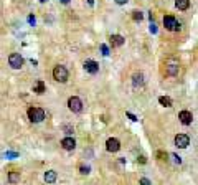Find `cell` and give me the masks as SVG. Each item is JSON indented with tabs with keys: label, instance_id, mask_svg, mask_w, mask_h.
Returning a JSON list of instances; mask_svg holds the SVG:
<instances>
[{
	"label": "cell",
	"instance_id": "d6986e66",
	"mask_svg": "<svg viewBox=\"0 0 198 185\" xmlns=\"http://www.w3.org/2000/svg\"><path fill=\"white\" fill-rule=\"evenodd\" d=\"M155 157L159 159V160H162V162H167V160H168V154L165 152V150H157V152H155Z\"/></svg>",
	"mask_w": 198,
	"mask_h": 185
},
{
	"label": "cell",
	"instance_id": "cb8c5ba5",
	"mask_svg": "<svg viewBox=\"0 0 198 185\" xmlns=\"http://www.w3.org/2000/svg\"><path fill=\"white\" fill-rule=\"evenodd\" d=\"M5 157H7V159H13V157H18V154H17V152H5Z\"/></svg>",
	"mask_w": 198,
	"mask_h": 185
},
{
	"label": "cell",
	"instance_id": "f1b7e54d",
	"mask_svg": "<svg viewBox=\"0 0 198 185\" xmlns=\"http://www.w3.org/2000/svg\"><path fill=\"white\" fill-rule=\"evenodd\" d=\"M28 23H30V25H35V23H37V20H35V17H33V15L28 17Z\"/></svg>",
	"mask_w": 198,
	"mask_h": 185
},
{
	"label": "cell",
	"instance_id": "7c38bea8",
	"mask_svg": "<svg viewBox=\"0 0 198 185\" xmlns=\"http://www.w3.org/2000/svg\"><path fill=\"white\" fill-rule=\"evenodd\" d=\"M32 89H33V92H37V94H43V92L46 91V84L43 83L42 79H37L33 83V88Z\"/></svg>",
	"mask_w": 198,
	"mask_h": 185
},
{
	"label": "cell",
	"instance_id": "30bf717a",
	"mask_svg": "<svg viewBox=\"0 0 198 185\" xmlns=\"http://www.w3.org/2000/svg\"><path fill=\"white\" fill-rule=\"evenodd\" d=\"M109 42H111V45H112V46L119 48V46H122V45L126 43V40H124V37H121V35H111Z\"/></svg>",
	"mask_w": 198,
	"mask_h": 185
},
{
	"label": "cell",
	"instance_id": "ffe728a7",
	"mask_svg": "<svg viewBox=\"0 0 198 185\" xmlns=\"http://www.w3.org/2000/svg\"><path fill=\"white\" fill-rule=\"evenodd\" d=\"M132 18H134V22H142L144 20V13L141 10H134L132 12Z\"/></svg>",
	"mask_w": 198,
	"mask_h": 185
},
{
	"label": "cell",
	"instance_id": "d6a6232c",
	"mask_svg": "<svg viewBox=\"0 0 198 185\" xmlns=\"http://www.w3.org/2000/svg\"><path fill=\"white\" fill-rule=\"evenodd\" d=\"M86 2H88L89 5H94V0H86Z\"/></svg>",
	"mask_w": 198,
	"mask_h": 185
},
{
	"label": "cell",
	"instance_id": "7402d4cb",
	"mask_svg": "<svg viewBox=\"0 0 198 185\" xmlns=\"http://www.w3.org/2000/svg\"><path fill=\"white\" fill-rule=\"evenodd\" d=\"M101 51H102V55L104 56H109V48H107V45H101Z\"/></svg>",
	"mask_w": 198,
	"mask_h": 185
},
{
	"label": "cell",
	"instance_id": "83f0119b",
	"mask_svg": "<svg viewBox=\"0 0 198 185\" xmlns=\"http://www.w3.org/2000/svg\"><path fill=\"white\" fill-rule=\"evenodd\" d=\"M137 160L141 162V164H147V157H145V155H141V157H139Z\"/></svg>",
	"mask_w": 198,
	"mask_h": 185
},
{
	"label": "cell",
	"instance_id": "d4e9b609",
	"mask_svg": "<svg viewBox=\"0 0 198 185\" xmlns=\"http://www.w3.org/2000/svg\"><path fill=\"white\" fill-rule=\"evenodd\" d=\"M172 159L175 160V164H182V157H178L177 154H172Z\"/></svg>",
	"mask_w": 198,
	"mask_h": 185
},
{
	"label": "cell",
	"instance_id": "8fae6325",
	"mask_svg": "<svg viewBox=\"0 0 198 185\" xmlns=\"http://www.w3.org/2000/svg\"><path fill=\"white\" fill-rule=\"evenodd\" d=\"M61 146H63L65 150H73L74 147H76V141H74L73 137H65L61 141Z\"/></svg>",
	"mask_w": 198,
	"mask_h": 185
},
{
	"label": "cell",
	"instance_id": "4dcf8cb0",
	"mask_svg": "<svg viewBox=\"0 0 198 185\" xmlns=\"http://www.w3.org/2000/svg\"><path fill=\"white\" fill-rule=\"evenodd\" d=\"M65 131H66V134H71V132H73V127H69V126H65Z\"/></svg>",
	"mask_w": 198,
	"mask_h": 185
},
{
	"label": "cell",
	"instance_id": "6da1fadb",
	"mask_svg": "<svg viewBox=\"0 0 198 185\" xmlns=\"http://www.w3.org/2000/svg\"><path fill=\"white\" fill-rule=\"evenodd\" d=\"M28 119L32 121V122H42V121L45 119V111L42 108H37V106H32V108H28Z\"/></svg>",
	"mask_w": 198,
	"mask_h": 185
},
{
	"label": "cell",
	"instance_id": "5b68a950",
	"mask_svg": "<svg viewBox=\"0 0 198 185\" xmlns=\"http://www.w3.org/2000/svg\"><path fill=\"white\" fill-rule=\"evenodd\" d=\"M190 144V137L187 134H177L175 136V146L178 149H187Z\"/></svg>",
	"mask_w": 198,
	"mask_h": 185
},
{
	"label": "cell",
	"instance_id": "9a60e30c",
	"mask_svg": "<svg viewBox=\"0 0 198 185\" xmlns=\"http://www.w3.org/2000/svg\"><path fill=\"white\" fill-rule=\"evenodd\" d=\"M175 7L178 8V10H188V7H190V0H175Z\"/></svg>",
	"mask_w": 198,
	"mask_h": 185
},
{
	"label": "cell",
	"instance_id": "4316f807",
	"mask_svg": "<svg viewBox=\"0 0 198 185\" xmlns=\"http://www.w3.org/2000/svg\"><path fill=\"white\" fill-rule=\"evenodd\" d=\"M126 116H127V118H129L131 121H134V122H136V121H137V118H136V116H134L132 112H126Z\"/></svg>",
	"mask_w": 198,
	"mask_h": 185
},
{
	"label": "cell",
	"instance_id": "ba28073f",
	"mask_svg": "<svg viewBox=\"0 0 198 185\" xmlns=\"http://www.w3.org/2000/svg\"><path fill=\"white\" fill-rule=\"evenodd\" d=\"M177 20H175V17L173 15H165L164 17V25L167 30H170V32H175V27H177Z\"/></svg>",
	"mask_w": 198,
	"mask_h": 185
},
{
	"label": "cell",
	"instance_id": "7a4b0ae2",
	"mask_svg": "<svg viewBox=\"0 0 198 185\" xmlns=\"http://www.w3.org/2000/svg\"><path fill=\"white\" fill-rule=\"evenodd\" d=\"M68 76H69V73H68V69L65 66L58 65V66L53 68V78H55V81H58V83H66Z\"/></svg>",
	"mask_w": 198,
	"mask_h": 185
},
{
	"label": "cell",
	"instance_id": "603a6c76",
	"mask_svg": "<svg viewBox=\"0 0 198 185\" xmlns=\"http://www.w3.org/2000/svg\"><path fill=\"white\" fill-rule=\"evenodd\" d=\"M139 185H152V182L149 180V178H145V177H142L141 180H139Z\"/></svg>",
	"mask_w": 198,
	"mask_h": 185
},
{
	"label": "cell",
	"instance_id": "8992f818",
	"mask_svg": "<svg viewBox=\"0 0 198 185\" xmlns=\"http://www.w3.org/2000/svg\"><path fill=\"white\" fill-rule=\"evenodd\" d=\"M119 149H121V142H119V139H116V137H109L107 141H106V150H107V152H117Z\"/></svg>",
	"mask_w": 198,
	"mask_h": 185
},
{
	"label": "cell",
	"instance_id": "44dd1931",
	"mask_svg": "<svg viewBox=\"0 0 198 185\" xmlns=\"http://www.w3.org/2000/svg\"><path fill=\"white\" fill-rule=\"evenodd\" d=\"M89 167L88 165H79V173H83V175H88V173H89Z\"/></svg>",
	"mask_w": 198,
	"mask_h": 185
},
{
	"label": "cell",
	"instance_id": "e0dca14e",
	"mask_svg": "<svg viewBox=\"0 0 198 185\" xmlns=\"http://www.w3.org/2000/svg\"><path fill=\"white\" fill-rule=\"evenodd\" d=\"M159 102H160V106H164V108H172V99L168 96H160L159 98Z\"/></svg>",
	"mask_w": 198,
	"mask_h": 185
},
{
	"label": "cell",
	"instance_id": "3957f363",
	"mask_svg": "<svg viewBox=\"0 0 198 185\" xmlns=\"http://www.w3.org/2000/svg\"><path fill=\"white\" fill-rule=\"evenodd\" d=\"M68 108H69V111H73V112H81L83 111V101H81L78 96H71L68 99Z\"/></svg>",
	"mask_w": 198,
	"mask_h": 185
},
{
	"label": "cell",
	"instance_id": "5bb4252c",
	"mask_svg": "<svg viewBox=\"0 0 198 185\" xmlns=\"http://www.w3.org/2000/svg\"><path fill=\"white\" fill-rule=\"evenodd\" d=\"M132 84L136 86V88H137V86H142L144 84V74L142 73H136V74H134V76H132Z\"/></svg>",
	"mask_w": 198,
	"mask_h": 185
},
{
	"label": "cell",
	"instance_id": "9c48e42d",
	"mask_svg": "<svg viewBox=\"0 0 198 185\" xmlns=\"http://www.w3.org/2000/svg\"><path fill=\"white\" fill-rule=\"evenodd\" d=\"M84 69L88 73H91V74H96L99 71V65H97L94 60H86L84 61Z\"/></svg>",
	"mask_w": 198,
	"mask_h": 185
},
{
	"label": "cell",
	"instance_id": "52a82bcc",
	"mask_svg": "<svg viewBox=\"0 0 198 185\" xmlns=\"http://www.w3.org/2000/svg\"><path fill=\"white\" fill-rule=\"evenodd\" d=\"M178 119H180V122H182L183 126H190V124H191V121H193V116H191V112H190V111L183 109V111H180Z\"/></svg>",
	"mask_w": 198,
	"mask_h": 185
},
{
	"label": "cell",
	"instance_id": "484cf974",
	"mask_svg": "<svg viewBox=\"0 0 198 185\" xmlns=\"http://www.w3.org/2000/svg\"><path fill=\"white\" fill-rule=\"evenodd\" d=\"M149 30H150V33H157V25L154 22H150V28H149Z\"/></svg>",
	"mask_w": 198,
	"mask_h": 185
},
{
	"label": "cell",
	"instance_id": "277c9868",
	"mask_svg": "<svg viewBox=\"0 0 198 185\" xmlns=\"http://www.w3.org/2000/svg\"><path fill=\"white\" fill-rule=\"evenodd\" d=\"M8 65L12 68H15V69L22 68L23 66V58H22V55L20 53H12V55H8Z\"/></svg>",
	"mask_w": 198,
	"mask_h": 185
},
{
	"label": "cell",
	"instance_id": "1f68e13d",
	"mask_svg": "<svg viewBox=\"0 0 198 185\" xmlns=\"http://www.w3.org/2000/svg\"><path fill=\"white\" fill-rule=\"evenodd\" d=\"M60 2H61V3H63V5H68V3H69V2H71V0H60Z\"/></svg>",
	"mask_w": 198,
	"mask_h": 185
},
{
	"label": "cell",
	"instance_id": "4fadbf2b",
	"mask_svg": "<svg viewBox=\"0 0 198 185\" xmlns=\"http://www.w3.org/2000/svg\"><path fill=\"white\" fill-rule=\"evenodd\" d=\"M178 65H167L165 66V76H177L178 74Z\"/></svg>",
	"mask_w": 198,
	"mask_h": 185
},
{
	"label": "cell",
	"instance_id": "836d02e7",
	"mask_svg": "<svg viewBox=\"0 0 198 185\" xmlns=\"http://www.w3.org/2000/svg\"><path fill=\"white\" fill-rule=\"evenodd\" d=\"M40 2H42V3H45V2H48V0H40Z\"/></svg>",
	"mask_w": 198,
	"mask_h": 185
},
{
	"label": "cell",
	"instance_id": "f546056e",
	"mask_svg": "<svg viewBox=\"0 0 198 185\" xmlns=\"http://www.w3.org/2000/svg\"><path fill=\"white\" fill-rule=\"evenodd\" d=\"M127 2H129V0H116V3H117V5H126Z\"/></svg>",
	"mask_w": 198,
	"mask_h": 185
},
{
	"label": "cell",
	"instance_id": "2e32d148",
	"mask_svg": "<svg viewBox=\"0 0 198 185\" xmlns=\"http://www.w3.org/2000/svg\"><path fill=\"white\" fill-rule=\"evenodd\" d=\"M55 180H56V172H55V170L45 172V182H46V183H53Z\"/></svg>",
	"mask_w": 198,
	"mask_h": 185
},
{
	"label": "cell",
	"instance_id": "ac0fdd59",
	"mask_svg": "<svg viewBox=\"0 0 198 185\" xmlns=\"http://www.w3.org/2000/svg\"><path fill=\"white\" fill-rule=\"evenodd\" d=\"M20 180V172H10L8 173V182L10 183H17V182H18Z\"/></svg>",
	"mask_w": 198,
	"mask_h": 185
}]
</instances>
